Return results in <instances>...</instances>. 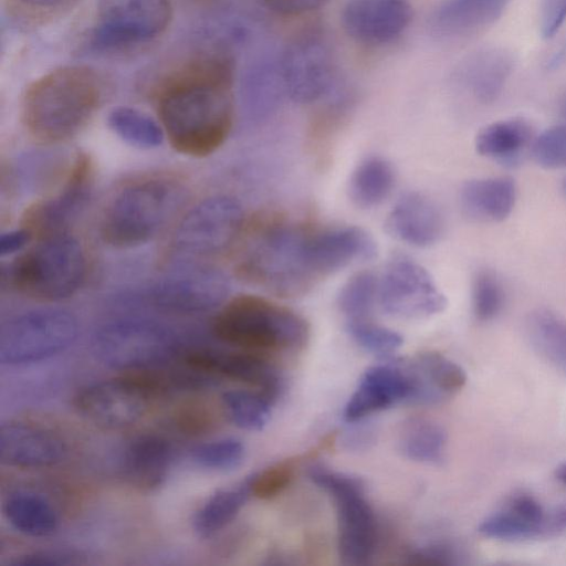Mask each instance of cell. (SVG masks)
<instances>
[{"instance_id":"14","label":"cell","mask_w":566,"mask_h":566,"mask_svg":"<svg viewBox=\"0 0 566 566\" xmlns=\"http://www.w3.org/2000/svg\"><path fill=\"white\" fill-rule=\"evenodd\" d=\"M94 166L87 154H77L70 164L59 190L27 208L21 227L39 240L66 232L70 221L85 205L92 190Z\"/></svg>"},{"instance_id":"35","label":"cell","mask_w":566,"mask_h":566,"mask_svg":"<svg viewBox=\"0 0 566 566\" xmlns=\"http://www.w3.org/2000/svg\"><path fill=\"white\" fill-rule=\"evenodd\" d=\"M107 122L123 140L140 148L159 146L165 135L163 126L149 115L128 106L114 108Z\"/></svg>"},{"instance_id":"22","label":"cell","mask_w":566,"mask_h":566,"mask_svg":"<svg viewBox=\"0 0 566 566\" xmlns=\"http://www.w3.org/2000/svg\"><path fill=\"white\" fill-rule=\"evenodd\" d=\"M443 227V217L438 206L417 191L403 193L386 220L390 234L415 247H428L437 242Z\"/></svg>"},{"instance_id":"23","label":"cell","mask_w":566,"mask_h":566,"mask_svg":"<svg viewBox=\"0 0 566 566\" xmlns=\"http://www.w3.org/2000/svg\"><path fill=\"white\" fill-rule=\"evenodd\" d=\"M172 460L167 440L147 434L138 437L126 448L120 470L125 482L140 492H150L166 480Z\"/></svg>"},{"instance_id":"6","label":"cell","mask_w":566,"mask_h":566,"mask_svg":"<svg viewBox=\"0 0 566 566\" xmlns=\"http://www.w3.org/2000/svg\"><path fill=\"white\" fill-rule=\"evenodd\" d=\"M307 233V230L296 224L268 227L247 249L239 271L276 294L302 293L314 280L304 258Z\"/></svg>"},{"instance_id":"18","label":"cell","mask_w":566,"mask_h":566,"mask_svg":"<svg viewBox=\"0 0 566 566\" xmlns=\"http://www.w3.org/2000/svg\"><path fill=\"white\" fill-rule=\"evenodd\" d=\"M411 385L405 359L368 368L344 409V419L355 422L394 405L409 403Z\"/></svg>"},{"instance_id":"54","label":"cell","mask_w":566,"mask_h":566,"mask_svg":"<svg viewBox=\"0 0 566 566\" xmlns=\"http://www.w3.org/2000/svg\"><path fill=\"white\" fill-rule=\"evenodd\" d=\"M562 191H563L564 196L566 197V176L563 179Z\"/></svg>"},{"instance_id":"39","label":"cell","mask_w":566,"mask_h":566,"mask_svg":"<svg viewBox=\"0 0 566 566\" xmlns=\"http://www.w3.org/2000/svg\"><path fill=\"white\" fill-rule=\"evenodd\" d=\"M244 452V446L240 440L223 438L197 446L191 451V459L203 469L228 472L242 463Z\"/></svg>"},{"instance_id":"26","label":"cell","mask_w":566,"mask_h":566,"mask_svg":"<svg viewBox=\"0 0 566 566\" xmlns=\"http://www.w3.org/2000/svg\"><path fill=\"white\" fill-rule=\"evenodd\" d=\"M544 511L531 495L517 494L488 515L478 532L488 538L521 541L537 536L544 527Z\"/></svg>"},{"instance_id":"9","label":"cell","mask_w":566,"mask_h":566,"mask_svg":"<svg viewBox=\"0 0 566 566\" xmlns=\"http://www.w3.org/2000/svg\"><path fill=\"white\" fill-rule=\"evenodd\" d=\"M242 226L243 210L234 198H207L178 223L170 242V254L181 260L216 255L235 241Z\"/></svg>"},{"instance_id":"1","label":"cell","mask_w":566,"mask_h":566,"mask_svg":"<svg viewBox=\"0 0 566 566\" xmlns=\"http://www.w3.org/2000/svg\"><path fill=\"white\" fill-rule=\"evenodd\" d=\"M160 125L171 147L206 157L227 139L233 124V67L226 56L192 61L163 82L156 94Z\"/></svg>"},{"instance_id":"16","label":"cell","mask_w":566,"mask_h":566,"mask_svg":"<svg viewBox=\"0 0 566 566\" xmlns=\"http://www.w3.org/2000/svg\"><path fill=\"white\" fill-rule=\"evenodd\" d=\"M181 359L188 369L197 374L222 376L254 387L272 402L282 391L280 374L259 353L199 348L184 353Z\"/></svg>"},{"instance_id":"43","label":"cell","mask_w":566,"mask_h":566,"mask_svg":"<svg viewBox=\"0 0 566 566\" xmlns=\"http://www.w3.org/2000/svg\"><path fill=\"white\" fill-rule=\"evenodd\" d=\"M176 427L187 436H202L213 430L218 423L217 412L207 400L190 399L176 410Z\"/></svg>"},{"instance_id":"21","label":"cell","mask_w":566,"mask_h":566,"mask_svg":"<svg viewBox=\"0 0 566 566\" xmlns=\"http://www.w3.org/2000/svg\"><path fill=\"white\" fill-rule=\"evenodd\" d=\"M373 238L358 227L308 232L304 244L306 265L314 277L337 271L356 260L374 256Z\"/></svg>"},{"instance_id":"4","label":"cell","mask_w":566,"mask_h":566,"mask_svg":"<svg viewBox=\"0 0 566 566\" xmlns=\"http://www.w3.org/2000/svg\"><path fill=\"white\" fill-rule=\"evenodd\" d=\"M181 199L182 187L171 178L134 181L108 201L101 219V237L118 249L142 245L160 232Z\"/></svg>"},{"instance_id":"36","label":"cell","mask_w":566,"mask_h":566,"mask_svg":"<svg viewBox=\"0 0 566 566\" xmlns=\"http://www.w3.org/2000/svg\"><path fill=\"white\" fill-rule=\"evenodd\" d=\"M222 403L237 427L258 431L268 423L273 402L259 391L229 390L222 395Z\"/></svg>"},{"instance_id":"52","label":"cell","mask_w":566,"mask_h":566,"mask_svg":"<svg viewBox=\"0 0 566 566\" xmlns=\"http://www.w3.org/2000/svg\"><path fill=\"white\" fill-rule=\"evenodd\" d=\"M555 525L558 527H565L566 526V510L560 512L556 518H555Z\"/></svg>"},{"instance_id":"37","label":"cell","mask_w":566,"mask_h":566,"mask_svg":"<svg viewBox=\"0 0 566 566\" xmlns=\"http://www.w3.org/2000/svg\"><path fill=\"white\" fill-rule=\"evenodd\" d=\"M378 298V280L370 272L350 277L338 295V306L348 319L368 318Z\"/></svg>"},{"instance_id":"8","label":"cell","mask_w":566,"mask_h":566,"mask_svg":"<svg viewBox=\"0 0 566 566\" xmlns=\"http://www.w3.org/2000/svg\"><path fill=\"white\" fill-rule=\"evenodd\" d=\"M76 318L62 310L46 308L20 314L0 329V364L24 366L49 359L76 339Z\"/></svg>"},{"instance_id":"46","label":"cell","mask_w":566,"mask_h":566,"mask_svg":"<svg viewBox=\"0 0 566 566\" xmlns=\"http://www.w3.org/2000/svg\"><path fill=\"white\" fill-rule=\"evenodd\" d=\"M73 556L65 552L38 551L19 555L9 562L12 566H55L73 564Z\"/></svg>"},{"instance_id":"7","label":"cell","mask_w":566,"mask_h":566,"mask_svg":"<svg viewBox=\"0 0 566 566\" xmlns=\"http://www.w3.org/2000/svg\"><path fill=\"white\" fill-rule=\"evenodd\" d=\"M310 479L333 495L337 506L338 552L343 564L363 565L371 557L377 537L376 518L356 476L312 465Z\"/></svg>"},{"instance_id":"15","label":"cell","mask_w":566,"mask_h":566,"mask_svg":"<svg viewBox=\"0 0 566 566\" xmlns=\"http://www.w3.org/2000/svg\"><path fill=\"white\" fill-rule=\"evenodd\" d=\"M150 399L122 376L87 385L77 391L73 403L91 423L105 430H123L137 423Z\"/></svg>"},{"instance_id":"33","label":"cell","mask_w":566,"mask_h":566,"mask_svg":"<svg viewBox=\"0 0 566 566\" xmlns=\"http://www.w3.org/2000/svg\"><path fill=\"white\" fill-rule=\"evenodd\" d=\"M395 184L394 168L385 158L371 156L354 170L349 181L353 201L361 208H371L382 202Z\"/></svg>"},{"instance_id":"31","label":"cell","mask_w":566,"mask_h":566,"mask_svg":"<svg viewBox=\"0 0 566 566\" xmlns=\"http://www.w3.org/2000/svg\"><path fill=\"white\" fill-rule=\"evenodd\" d=\"M251 478L237 486L217 491L197 511L192 527L200 537H210L234 520L249 495Z\"/></svg>"},{"instance_id":"41","label":"cell","mask_w":566,"mask_h":566,"mask_svg":"<svg viewBox=\"0 0 566 566\" xmlns=\"http://www.w3.org/2000/svg\"><path fill=\"white\" fill-rule=\"evenodd\" d=\"M347 332L360 347L381 356L395 353L403 342L399 333L377 325L368 318L348 319Z\"/></svg>"},{"instance_id":"51","label":"cell","mask_w":566,"mask_h":566,"mask_svg":"<svg viewBox=\"0 0 566 566\" xmlns=\"http://www.w3.org/2000/svg\"><path fill=\"white\" fill-rule=\"evenodd\" d=\"M556 478L564 484L566 485V462L562 463L557 469H556Z\"/></svg>"},{"instance_id":"19","label":"cell","mask_w":566,"mask_h":566,"mask_svg":"<svg viewBox=\"0 0 566 566\" xmlns=\"http://www.w3.org/2000/svg\"><path fill=\"white\" fill-rule=\"evenodd\" d=\"M411 20L405 0H350L342 12L347 34L366 45H384L401 35Z\"/></svg>"},{"instance_id":"47","label":"cell","mask_w":566,"mask_h":566,"mask_svg":"<svg viewBox=\"0 0 566 566\" xmlns=\"http://www.w3.org/2000/svg\"><path fill=\"white\" fill-rule=\"evenodd\" d=\"M326 0H264L265 6L272 12L283 17H296L306 14Z\"/></svg>"},{"instance_id":"5","label":"cell","mask_w":566,"mask_h":566,"mask_svg":"<svg viewBox=\"0 0 566 566\" xmlns=\"http://www.w3.org/2000/svg\"><path fill=\"white\" fill-rule=\"evenodd\" d=\"M35 241L12 263L11 284L20 294L41 302L70 297L85 276L86 258L81 243L67 231Z\"/></svg>"},{"instance_id":"53","label":"cell","mask_w":566,"mask_h":566,"mask_svg":"<svg viewBox=\"0 0 566 566\" xmlns=\"http://www.w3.org/2000/svg\"><path fill=\"white\" fill-rule=\"evenodd\" d=\"M559 113L564 118V123H566V92L564 93L559 101Z\"/></svg>"},{"instance_id":"30","label":"cell","mask_w":566,"mask_h":566,"mask_svg":"<svg viewBox=\"0 0 566 566\" xmlns=\"http://www.w3.org/2000/svg\"><path fill=\"white\" fill-rule=\"evenodd\" d=\"M446 444L444 429L432 420L410 418L399 430V451L412 461L440 464L444 459Z\"/></svg>"},{"instance_id":"11","label":"cell","mask_w":566,"mask_h":566,"mask_svg":"<svg viewBox=\"0 0 566 566\" xmlns=\"http://www.w3.org/2000/svg\"><path fill=\"white\" fill-rule=\"evenodd\" d=\"M284 93L300 104L327 95L336 77V62L327 36L319 29L297 34L285 48L277 67Z\"/></svg>"},{"instance_id":"17","label":"cell","mask_w":566,"mask_h":566,"mask_svg":"<svg viewBox=\"0 0 566 566\" xmlns=\"http://www.w3.org/2000/svg\"><path fill=\"white\" fill-rule=\"evenodd\" d=\"M229 284L223 274L211 269H188L158 282L153 291L154 303L167 311L201 313L220 305Z\"/></svg>"},{"instance_id":"38","label":"cell","mask_w":566,"mask_h":566,"mask_svg":"<svg viewBox=\"0 0 566 566\" xmlns=\"http://www.w3.org/2000/svg\"><path fill=\"white\" fill-rule=\"evenodd\" d=\"M321 452V448L316 446L304 454L281 461L251 476V494L261 500L272 499L280 494L294 479L300 463L313 460Z\"/></svg>"},{"instance_id":"49","label":"cell","mask_w":566,"mask_h":566,"mask_svg":"<svg viewBox=\"0 0 566 566\" xmlns=\"http://www.w3.org/2000/svg\"><path fill=\"white\" fill-rule=\"evenodd\" d=\"M19 6L38 12H51L65 8L72 0H13Z\"/></svg>"},{"instance_id":"44","label":"cell","mask_w":566,"mask_h":566,"mask_svg":"<svg viewBox=\"0 0 566 566\" xmlns=\"http://www.w3.org/2000/svg\"><path fill=\"white\" fill-rule=\"evenodd\" d=\"M409 563L420 565H457L463 558L460 549L448 542H434L415 549Z\"/></svg>"},{"instance_id":"29","label":"cell","mask_w":566,"mask_h":566,"mask_svg":"<svg viewBox=\"0 0 566 566\" xmlns=\"http://www.w3.org/2000/svg\"><path fill=\"white\" fill-rule=\"evenodd\" d=\"M2 510L4 517L15 531L31 537L49 536L59 525V518L52 505L44 497L32 492L11 493L6 499Z\"/></svg>"},{"instance_id":"34","label":"cell","mask_w":566,"mask_h":566,"mask_svg":"<svg viewBox=\"0 0 566 566\" xmlns=\"http://www.w3.org/2000/svg\"><path fill=\"white\" fill-rule=\"evenodd\" d=\"M411 361L437 405L457 395L467 382L464 369L439 353H421Z\"/></svg>"},{"instance_id":"24","label":"cell","mask_w":566,"mask_h":566,"mask_svg":"<svg viewBox=\"0 0 566 566\" xmlns=\"http://www.w3.org/2000/svg\"><path fill=\"white\" fill-rule=\"evenodd\" d=\"M511 0H443L433 11L431 27L446 38L476 33L496 22Z\"/></svg>"},{"instance_id":"48","label":"cell","mask_w":566,"mask_h":566,"mask_svg":"<svg viewBox=\"0 0 566 566\" xmlns=\"http://www.w3.org/2000/svg\"><path fill=\"white\" fill-rule=\"evenodd\" d=\"M33 240L32 234L24 228L8 231L0 238V254L9 255L17 253Z\"/></svg>"},{"instance_id":"50","label":"cell","mask_w":566,"mask_h":566,"mask_svg":"<svg viewBox=\"0 0 566 566\" xmlns=\"http://www.w3.org/2000/svg\"><path fill=\"white\" fill-rule=\"evenodd\" d=\"M370 430L365 428L354 429L345 438V443L350 449H360L371 442Z\"/></svg>"},{"instance_id":"3","label":"cell","mask_w":566,"mask_h":566,"mask_svg":"<svg viewBox=\"0 0 566 566\" xmlns=\"http://www.w3.org/2000/svg\"><path fill=\"white\" fill-rule=\"evenodd\" d=\"M212 332L226 344L259 354L301 349L308 338V326L298 314L248 294L222 306L213 318Z\"/></svg>"},{"instance_id":"40","label":"cell","mask_w":566,"mask_h":566,"mask_svg":"<svg viewBox=\"0 0 566 566\" xmlns=\"http://www.w3.org/2000/svg\"><path fill=\"white\" fill-rule=\"evenodd\" d=\"M505 290L497 275L490 270H480L472 282V307L480 322L494 319L503 310Z\"/></svg>"},{"instance_id":"25","label":"cell","mask_w":566,"mask_h":566,"mask_svg":"<svg viewBox=\"0 0 566 566\" xmlns=\"http://www.w3.org/2000/svg\"><path fill=\"white\" fill-rule=\"evenodd\" d=\"M516 197V184L507 176L471 179L460 191L465 214L482 222L505 220L514 209Z\"/></svg>"},{"instance_id":"28","label":"cell","mask_w":566,"mask_h":566,"mask_svg":"<svg viewBox=\"0 0 566 566\" xmlns=\"http://www.w3.org/2000/svg\"><path fill=\"white\" fill-rule=\"evenodd\" d=\"M513 67V59L502 49H489L473 55L462 70L472 94L483 103L494 102L501 94Z\"/></svg>"},{"instance_id":"12","label":"cell","mask_w":566,"mask_h":566,"mask_svg":"<svg viewBox=\"0 0 566 566\" xmlns=\"http://www.w3.org/2000/svg\"><path fill=\"white\" fill-rule=\"evenodd\" d=\"M98 359L120 371L161 367L177 354L172 334L148 321H122L103 327L94 338Z\"/></svg>"},{"instance_id":"2","label":"cell","mask_w":566,"mask_h":566,"mask_svg":"<svg viewBox=\"0 0 566 566\" xmlns=\"http://www.w3.org/2000/svg\"><path fill=\"white\" fill-rule=\"evenodd\" d=\"M102 99L103 82L95 70L60 66L29 85L22 99V123L40 144L64 143L87 126Z\"/></svg>"},{"instance_id":"32","label":"cell","mask_w":566,"mask_h":566,"mask_svg":"<svg viewBox=\"0 0 566 566\" xmlns=\"http://www.w3.org/2000/svg\"><path fill=\"white\" fill-rule=\"evenodd\" d=\"M526 333L535 350L566 374V318L549 310H536L527 317Z\"/></svg>"},{"instance_id":"42","label":"cell","mask_w":566,"mask_h":566,"mask_svg":"<svg viewBox=\"0 0 566 566\" xmlns=\"http://www.w3.org/2000/svg\"><path fill=\"white\" fill-rule=\"evenodd\" d=\"M531 156L546 169L566 168V123L552 126L536 135Z\"/></svg>"},{"instance_id":"27","label":"cell","mask_w":566,"mask_h":566,"mask_svg":"<svg viewBox=\"0 0 566 566\" xmlns=\"http://www.w3.org/2000/svg\"><path fill=\"white\" fill-rule=\"evenodd\" d=\"M536 135L530 122L513 117L493 122L475 137L476 151L503 165L515 166L531 155Z\"/></svg>"},{"instance_id":"10","label":"cell","mask_w":566,"mask_h":566,"mask_svg":"<svg viewBox=\"0 0 566 566\" xmlns=\"http://www.w3.org/2000/svg\"><path fill=\"white\" fill-rule=\"evenodd\" d=\"M92 45L118 50L151 42L170 24L169 0H97Z\"/></svg>"},{"instance_id":"45","label":"cell","mask_w":566,"mask_h":566,"mask_svg":"<svg viewBox=\"0 0 566 566\" xmlns=\"http://www.w3.org/2000/svg\"><path fill=\"white\" fill-rule=\"evenodd\" d=\"M566 20V0H542L539 29L544 39H552Z\"/></svg>"},{"instance_id":"13","label":"cell","mask_w":566,"mask_h":566,"mask_svg":"<svg viewBox=\"0 0 566 566\" xmlns=\"http://www.w3.org/2000/svg\"><path fill=\"white\" fill-rule=\"evenodd\" d=\"M378 301L385 313L403 318L428 317L447 307V298L429 272L403 255L394 256L384 270Z\"/></svg>"},{"instance_id":"20","label":"cell","mask_w":566,"mask_h":566,"mask_svg":"<svg viewBox=\"0 0 566 566\" xmlns=\"http://www.w3.org/2000/svg\"><path fill=\"white\" fill-rule=\"evenodd\" d=\"M66 454L64 441L39 424L10 420L0 427V461L19 469H42L61 462Z\"/></svg>"}]
</instances>
